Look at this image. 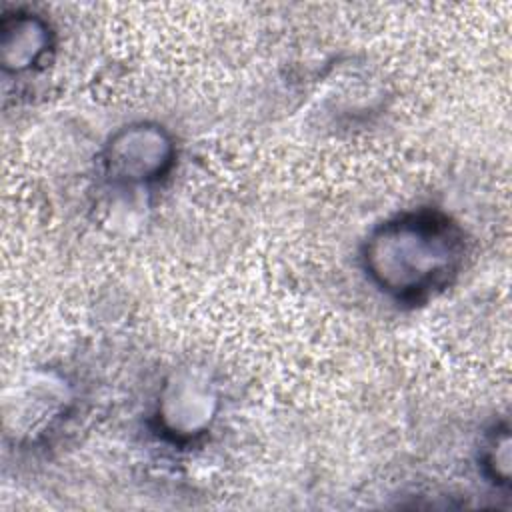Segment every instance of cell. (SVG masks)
Listing matches in <instances>:
<instances>
[{"label": "cell", "instance_id": "obj_1", "mask_svg": "<svg viewBox=\"0 0 512 512\" xmlns=\"http://www.w3.org/2000/svg\"><path fill=\"white\" fill-rule=\"evenodd\" d=\"M464 242L444 214L418 210L378 226L364 246V266L386 294L418 302L442 290L458 272Z\"/></svg>", "mask_w": 512, "mask_h": 512}, {"label": "cell", "instance_id": "obj_2", "mask_svg": "<svg viewBox=\"0 0 512 512\" xmlns=\"http://www.w3.org/2000/svg\"><path fill=\"white\" fill-rule=\"evenodd\" d=\"M172 146L156 126H132L110 144L108 162L128 180L156 178L170 164Z\"/></svg>", "mask_w": 512, "mask_h": 512}, {"label": "cell", "instance_id": "obj_3", "mask_svg": "<svg viewBox=\"0 0 512 512\" xmlns=\"http://www.w3.org/2000/svg\"><path fill=\"white\" fill-rule=\"evenodd\" d=\"M12 32H16L14 40L4 38V62L14 70L28 68L44 52L48 30L36 18H16Z\"/></svg>", "mask_w": 512, "mask_h": 512}, {"label": "cell", "instance_id": "obj_4", "mask_svg": "<svg viewBox=\"0 0 512 512\" xmlns=\"http://www.w3.org/2000/svg\"><path fill=\"white\" fill-rule=\"evenodd\" d=\"M508 448H510V442H508V432L502 430L500 436H494V440L490 442L488 446V452H486V468L492 470V476L496 480H500L498 476V466L502 468V474L508 478Z\"/></svg>", "mask_w": 512, "mask_h": 512}]
</instances>
